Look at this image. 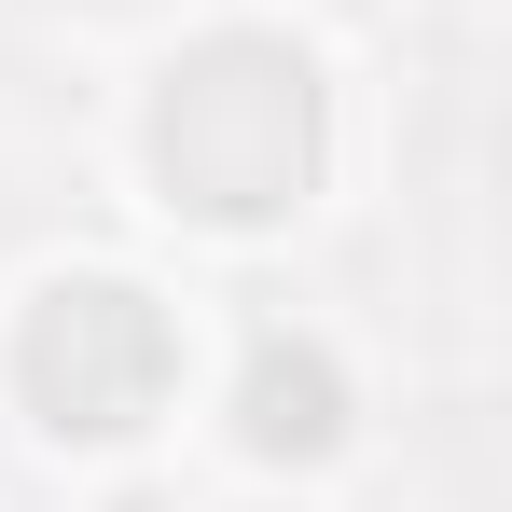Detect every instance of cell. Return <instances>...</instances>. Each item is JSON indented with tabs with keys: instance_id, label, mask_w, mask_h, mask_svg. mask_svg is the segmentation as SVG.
<instances>
[{
	"instance_id": "cell-2",
	"label": "cell",
	"mask_w": 512,
	"mask_h": 512,
	"mask_svg": "<svg viewBox=\"0 0 512 512\" xmlns=\"http://www.w3.org/2000/svg\"><path fill=\"white\" fill-rule=\"evenodd\" d=\"M250 443H263V457H319V443H333V374H319V346H263Z\"/></svg>"
},
{
	"instance_id": "cell-1",
	"label": "cell",
	"mask_w": 512,
	"mask_h": 512,
	"mask_svg": "<svg viewBox=\"0 0 512 512\" xmlns=\"http://www.w3.org/2000/svg\"><path fill=\"white\" fill-rule=\"evenodd\" d=\"M167 374H180V360H167V319H153L139 291H111V277L56 291V305H42V333H28L42 429H84V443H125V429H153Z\"/></svg>"
}]
</instances>
